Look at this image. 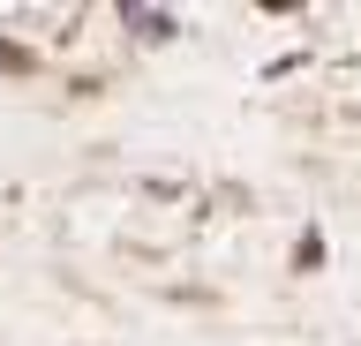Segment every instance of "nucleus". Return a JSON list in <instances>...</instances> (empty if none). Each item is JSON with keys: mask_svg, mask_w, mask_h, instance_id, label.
Segmentation results:
<instances>
[]
</instances>
